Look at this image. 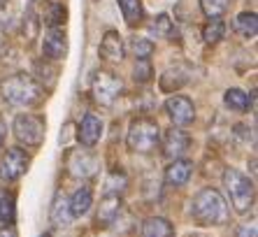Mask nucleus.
Wrapping results in <instances>:
<instances>
[{
  "label": "nucleus",
  "instance_id": "1",
  "mask_svg": "<svg viewBox=\"0 0 258 237\" xmlns=\"http://www.w3.org/2000/svg\"><path fill=\"white\" fill-rule=\"evenodd\" d=\"M191 216L200 225H223L230 219V209L226 198L216 189H203L191 200Z\"/></svg>",
  "mask_w": 258,
  "mask_h": 237
},
{
  "label": "nucleus",
  "instance_id": "2",
  "mask_svg": "<svg viewBox=\"0 0 258 237\" xmlns=\"http://www.w3.org/2000/svg\"><path fill=\"white\" fill-rule=\"evenodd\" d=\"M0 93L14 107H33L42 100L44 91L30 75L19 72V75H12V77L0 82Z\"/></svg>",
  "mask_w": 258,
  "mask_h": 237
},
{
  "label": "nucleus",
  "instance_id": "3",
  "mask_svg": "<svg viewBox=\"0 0 258 237\" xmlns=\"http://www.w3.org/2000/svg\"><path fill=\"white\" fill-rule=\"evenodd\" d=\"M223 186H226V193H228V200L235 212L246 214L251 209L256 189H253V182L246 174H242L235 167H226V172H223Z\"/></svg>",
  "mask_w": 258,
  "mask_h": 237
},
{
  "label": "nucleus",
  "instance_id": "4",
  "mask_svg": "<svg viewBox=\"0 0 258 237\" xmlns=\"http://www.w3.org/2000/svg\"><path fill=\"white\" fill-rule=\"evenodd\" d=\"M161 142V128L154 118H135L128 128L126 135V144L131 151H138V154H149L151 149H156Z\"/></svg>",
  "mask_w": 258,
  "mask_h": 237
},
{
  "label": "nucleus",
  "instance_id": "5",
  "mask_svg": "<svg viewBox=\"0 0 258 237\" xmlns=\"http://www.w3.org/2000/svg\"><path fill=\"white\" fill-rule=\"evenodd\" d=\"M12 131H14V137H17L19 144L40 147V144L44 142L47 124H44V118L37 116V114H19V116H14Z\"/></svg>",
  "mask_w": 258,
  "mask_h": 237
},
{
  "label": "nucleus",
  "instance_id": "6",
  "mask_svg": "<svg viewBox=\"0 0 258 237\" xmlns=\"http://www.w3.org/2000/svg\"><path fill=\"white\" fill-rule=\"evenodd\" d=\"M91 91H93V98H96L98 105L109 107L121 93H123V82L116 77L114 72L100 70V72H96V75H93Z\"/></svg>",
  "mask_w": 258,
  "mask_h": 237
},
{
  "label": "nucleus",
  "instance_id": "7",
  "mask_svg": "<svg viewBox=\"0 0 258 237\" xmlns=\"http://www.w3.org/2000/svg\"><path fill=\"white\" fill-rule=\"evenodd\" d=\"M68 172L77 179H91L98 172V158L89 149H75L68 156Z\"/></svg>",
  "mask_w": 258,
  "mask_h": 237
},
{
  "label": "nucleus",
  "instance_id": "8",
  "mask_svg": "<svg viewBox=\"0 0 258 237\" xmlns=\"http://www.w3.org/2000/svg\"><path fill=\"white\" fill-rule=\"evenodd\" d=\"M28 154H26L24 149H7L5 158L0 163V177L5 179V182H17L26 170H28Z\"/></svg>",
  "mask_w": 258,
  "mask_h": 237
},
{
  "label": "nucleus",
  "instance_id": "9",
  "mask_svg": "<svg viewBox=\"0 0 258 237\" xmlns=\"http://www.w3.org/2000/svg\"><path fill=\"white\" fill-rule=\"evenodd\" d=\"M165 112L174 126H188L196 118V107L186 95H172L165 100Z\"/></svg>",
  "mask_w": 258,
  "mask_h": 237
},
{
  "label": "nucleus",
  "instance_id": "10",
  "mask_svg": "<svg viewBox=\"0 0 258 237\" xmlns=\"http://www.w3.org/2000/svg\"><path fill=\"white\" fill-rule=\"evenodd\" d=\"M42 53L44 58L49 61H60L66 58L68 53V37L63 26H56V28H49L42 37Z\"/></svg>",
  "mask_w": 258,
  "mask_h": 237
},
{
  "label": "nucleus",
  "instance_id": "11",
  "mask_svg": "<svg viewBox=\"0 0 258 237\" xmlns=\"http://www.w3.org/2000/svg\"><path fill=\"white\" fill-rule=\"evenodd\" d=\"M188 147H191V137L184 131H179V128L165 131V135H163V156L165 158H170V160L181 158L188 151Z\"/></svg>",
  "mask_w": 258,
  "mask_h": 237
},
{
  "label": "nucleus",
  "instance_id": "12",
  "mask_svg": "<svg viewBox=\"0 0 258 237\" xmlns=\"http://www.w3.org/2000/svg\"><path fill=\"white\" fill-rule=\"evenodd\" d=\"M121 196L119 193H105V198L100 200V205H98V225H102V228H107V225H112L116 219H119L121 214Z\"/></svg>",
  "mask_w": 258,
  "mask_h": 237
},
{
  "label": "nucleus",
  "instance_id": "13",
  "mask_svg": "<svg viewBox=\"0 0 258 237\" xmlns=\"http://www.w3.org/2000/svg\"><path fill=\"white\" fill-rule=\"evenodd\" d=\"M77 137L84 147H96L102 137V121L96 114H86L77 128Z\"/></svg>",
  "mask_w": 258,
  "mask_h": 237
},
{
  "label": "nucleus",
  "instance_id": "14",
  "mask_svg": "<svg viewBox=\"0 0 258 237\" xmlns=\"http://www.w3.org/2000/svg\"><path fill=\"white\" fill-rule=\"evenodd\" d=\"M191 174H193V163L191 160L174 158L168 165V170H165V182H168V186L179 189V186H184L188 179H191Z\"/></svg>",
  "mask_w": 258,
  "mask_h": 237
},
{
  "label": "nucleus",
  "instance_id": "15",
  "mask_svg": "<svg viewBox=\"0 0 258 237\" xmlns=\"http://www.w3.org/2000/svg\"><path fill=\"white\" fill-rule=\"evenodd\" d=\"M123 53H126V47H123V40H121L119 33H116V30L105 33V37H102V42H100L102 58L109 61V63H119V61H123Z\"/></svg>",
  "mask_w": 258,
  "mask_h": 237
},
{
  "label": "nucleus",
  "instance_id": "16",
  "mask_svg": "<svg viewBox=\"0 0 258 237\" xmlns=\"http://www.w3.org/2000/svg\"><path fill=\"white\" fill-rule=\"evenodd\" d=\"M72 212H70V202L63 193H56L54 202H51V209H49V221L56 225V228H68L72 223Z\"/></svg>",
  "mask_w": 258,
  "mask_h": 237
},
{
  "label": "nucleus",
  "instance_id": "17",
  "mask_svg": "<svg viewBox=\"0 0 258 237\" xmlns=\"http://www.w3.org/2000/svg\"><path fill=\"white\" fill-rule=\"evenodd\" d=\"M68 202H70L72 216H84L91 209V205H93V191H91V186H79V189L68 198Z\"/></svg>",
  "mask_w": 258,
  "mask_h": 237
},
{
  "label": "nucleus",
  "instance_id": "18",
  "mask_svg": "<svg viewBox=\"0 0 258 237\" xmlns=\"http://www.w3.org/2000/svg\"><path fill=\"white\" fill-rule=\"evenodd\" d=\"M174 228L168 219L163 216H151L142 223V237H172Z\"/></svg>",
  "mask_w": 258,
  "mask_h": 237
},
{
  "label": "nucleus",
  "instance_id": "19",
  "mask_svg": "<svg viewBox=\"0 0 258 237\" xmlns=\"http://www.w3.org/2000/svg\"><path fill=\"white\" fill-rule=\"evenodd\" d=\"M223 105L228 107L230 112H237V114H244L251 105V98L244 93L242 89H228L223 93Z\"/></svg>",
  "mask_w": 258,
  "mask_h": 237
},
{
  "label": "nucleus",
  "instance_id": "20",
  "mask_svg": "<svg viewBox=\"0 0 258 237\" xmlns=\"http://www.w3.org/2000/svg\"><path fill=\"white\" fill-rule=\"evenodd\" d=\"M235 30L246 40H253L258 33V17L256 12H242L235 19Z\"/></svg>",
  "mask_w": 258,
  "mask_h": 237
},
{
  "label": "nucleus",
  "instance_id": "21",
  "mask_svg": "<svg viewBox=\"0 0 258 237\" xmlns=\"http://www.w3.org/2000/svg\"><path fill=\"white\" fill-rule=\"evenodd\" d=\"M116 5L121 7V14H123V19H126L128 26H140L142 24L144 10H142V3H140V0H116Z\"/></svg>",
  "mask_w": 258,
  "mask_h": 237
},
{
  "label": "nucleus",
  "instance_id": "22",
  "mask_svg": "<svg viewBox=\"0 0 258 237\" xmlns=\"http://www.w3.org/2000/svg\"><path fill=\"white\" fill-rule=\"evenodd\" d=\"M147 30H149V35H154V37H170L174 33L172 19H170L168 14H158V17H154V21L147 26Z\"/></svg>",
  "mask_w": 258,
  "mask_h": 237
},
{
  "label": "nucleus",
  "instance_id": "23",
  "mask_svg": "<svg viewBox=\"0 0 258 237\" xmlns=\"http://www.w3.org/2000/svg\"><path fill=\"white\" fill-rule=\"evenodd\" d=\"M68 19V10L60 3H51V5L44 10L42 14V21L49 26V28H56V26H63Z\"/></svg>",
  "mask_w": 258,
  "mask_h": 237
},
{
  "label": "nucleus",
  "instance_id": "24",
  "mask_svg": "<svg viewBox=\"0 0 258 237\" xmlns=\"http://www.w3.org/2000/svg\"><path fill=\"white\" fill-rule=\"evenodd\" d=\"M128 49H131V53L135 56L138 61H147L154 53V42L147 40V37H131V42H128Z\"/></svg>",
  "mask_w": 258,
  "mask_h": 237
},
{
  "label": "nucleus",
  "instance_id": "25",
  "mask_svg": "<svg viewBox=\"0 0 258 237\" xmlns=\"http://www.w3.org/2000/svg\"><path fill=\"white\" fill-rule=\"evenodd\" d=\"M17 216V200L12 193H3L0 196V223H14Z\"/></svg>",
  "mask_w": 258,
  "mask_h": 237
},
{
  "label": "nucleus",
  "instance_id": "26",
  "mask_svg": "<svg viewBox=\"0 0 258 237\" xmlns=\"http://www.w3.org/2000/svg\"><path fill=\"white\" fill-rule=\"evenodd\" d=\"M223 33H226V24H223L221 19L216 17V19H212L210 24L205 26V30H203V40L207 42V44H216V42L223 37Z\"/></svg>",
  "mask_w": 258,
  "mask_h": 237
},
{
  "label": "nucleus",
  "instance_id": "27",
  "mask_svg": "<svg viewBox=\"0 0 258 237\" xmlns=\"http://www.w3.org/2000/svg\"><path fill=\"white\" fill-rule=\"evenodd\" d=\"M200 7L210 19H216L228 10V0H200Z\"/></svg>",
  "mask_w": 258,
  "mask_h": 237
},
{
  "label": "nucleus",
  "instance_id": "28",
  "mask_svg": "<svg viewBox=\"0 0 258 237\" xmlns=\"http://www.w3.org/2000/svg\"><path fill=\"white\" fill-rule=\"evenodd\" d=\"M151 75H154V70H151V66H149V58H147V61H138V66H135V70H133L135 82H140V84L149 82Z\"/></svg>",
  "mask_w": 258,
  "mask_h": 237
},
{
  "label": "nucleus",
  "instance_id": "29",
  "mask_svg": "<svg viewBox=\"0 0 258 237\" xmlns=\"http://www.w3.org/2000/svg\"><path fill=\"white\" fill-rule=\"evenodd\" d=\"M123 184H126V177L119 174V172H112L107 177V182H105V191H107V193H119V191L123 189Z\"/></svg>",
  "mask_w": 258,
  "mask_h": 237
},
{
  "label": "nucleus",
  "instance_id": "30",
  "mask_svg": "<svg viewBox=\"0 0 258 237\" xmlns=\"http://www.w3.org/2000/svg\"><path fill=\"white\" fill-rule=\"evenodd\" d=\"M179 75H181V70L174 68V70H168L165 75H161V79H174V89H179L181 84L186 82V77H179Z\"/></svg>",
  "mask_w": 258,
  "mask_h": 237
},
{
  "label": "nucleus",
  "instance_id": "31",
  "mask_svg": "<svg viewBox=\"0 0 258 237\" xmlns=\"http://www.w3.org/2000/svg\"><path fill=\"white\" fill-rule=\"evenodd\" d=\"M0 237H19L17 225H14V223H5V225H0Z\"/></svg>",
  "mask_w": 258,
  "mask_h": 237
},
{
  "label": "nucleus",
  "instance_id": "32",
  "mask_svg": "<svg viewBox=\"0 0 258 237\" xmlns=\"http://www.w3.org/2000/svg\"><path fill=\"white\" fill-rule=\"evenodd\" d=\"M235 237H256V225H253V223L242 225L240 230L235 232Z\"/></svg>",
  "mask_w": 258,
  "mask_h": 237
},
{
  "label": "nucleus",
  "instance_id": "33",
  "mask_svg": "<svg viewBox=\"0 0 258 237\" xmlns=\"http://www.w3.org/2000/svg\"><path fill=\"white\" fill-rule=\"evenodd\" d=\"M3 140H5V124L0 121V147H3Z\"/></svg>",
  "mask_w": 258,
  "mask_h": 237
},
{
  "label": "nucleus",
  "instance_id": "34",
  "mask_svg": "<svg viewBox=\"0 0 258 237\" xmlns=\"http://www.w3.org/2000/svg\"><path fill=\"white\" fill-rule=\"evenodd\" d=\"M5 51V40H3V37H0V53Z\"/></svg>",
  "mask_w": 258,
  "mask_h": 237
},
{
  "label": "nucleus",
  "instance_id": "35",
  "mask_svg": "<svg viewBox=\"0 0 258 237\" xmlns=\"http://www.w3.org/2000/svg\"><path fill=\"white\" fill-rule=\"evenodd\" d=\"M42 237H51V232H44V235Z\"/></svg>",
  "mask_w": 258,
  "mask_h": 237
}]
</instances>
